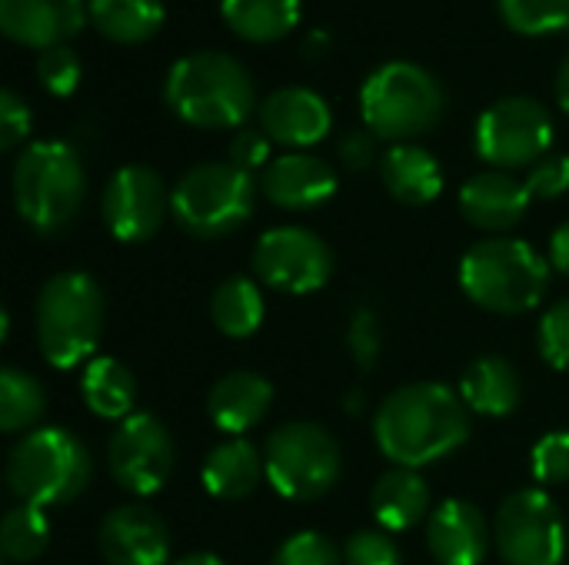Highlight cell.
I'll return each mask as SVG.
<instances>
[{
    "label": "cell",
    "instance_id": "cell-1",
    "mask_svg": "<svg viewBox=\"0 0 569 565\" xmlns=\"http://www.w3.org/2000/svg\"><path fill=\"white\" fill-rule=\"evenodd\" d=\"M373 440L393 466L423 470L470 440V410L443 383H407L380 403Z\"/></svg>",
    "mask_w": 569,
    "mask_h": 565
},
{
    "label": "cell",
    "instance_id": "cell-2",
    "mask_svg": "<svg viewBox=\"0 0 569 565\" xmlns=\"http://www.w3.org/2000/svg\"><path fill=\"white\" fill-rule=\"evenodd\" d=\"M550 276V260L517 236L480 240L460 260V286L470 303L500 316H520L540 306Z\"/></svg>",
    "mask_w": 569,
    "mask_h": 565
},
{
    "label": "cell",
    "instance_id": "cell-3",
    "mask_svg": "<svg viewBox=\"0 0 569 565\" xmlns=\"http://www.w3.org/2000/svg\"><path fill=\"white\" fill-rule=\"evenodd\" d=\"M167 107L193 127H240L253 110V80L247 67L223 50H193L177 57L163 80Z\"/></svg>",
    "mask_w": 569,
    "mask_h": 565
},
{
    "label": "cell",
    "instance_id": "cell-4",
    "mask_svg": "<svg viewBox=\"0 0 569 565\" xmlns=\"http://www.w3.org/2000/svg\"><path fill=\"white\" fill-rule=\"evenodd\" d=\"M37 346L53 370L90 363L103 336V293L80 270L57 273L37 296Z\"/></svg>",
    "mask_w": 569,
    "mask_h": 565
},
{
    "label": "cell",
    "instance_id": "cell-5",
    "mask_svg": "<svg viewBox=\"0 0 569 565\" xmlns=\"http://www.w3.org/2000/svg\"><path fill=\"white\" fill-rule=\"evenodd\" d=\"M93 476L87 446L63 426H40L17 440L7 456L10 493L40 509L73 503Z\"/></svg>",
    "mask_w": 569,
    "mask_h": 565
},
{
    "label": "cell",
    "instance_id": "cell-6",
    "mask_svg": "<svg viewBox=\"0 0 569 565\" xmlns=\"http://www.w3.org/2000/svg\"><path fill=\"white\" fill-rule=\"evenodd\" d=\"M10 190H13L17 216L30 230L43 236L60 233L63 226H70V220L83 203L87 176H83L80 153L63 140L30 143L13 163Z\"/></svg>",
    "mask_w": 569,
    "mask_h": 565
},
{
    "label": "cell",
    "instance_id": "cell-7",
    "mask_svg": "<svg viewBox=\"0 0 569 565\" xmlns=\"http://www.w3.org/2000/svg\"><path fill=\"white\" fill-rule=\"evenodd\" d=\"M447 93L440 80L413 60L380 63L360 87V113L373 137L403 143L440 123Z\"/></svg>",
    "mask_w": 569,
    "mask_h": 565
},
{
    "label": "cell",
    "instance_id": "cell-8",
    "mask_svg": "<svg viewBox=\"0 0 569 565\" xmlns=\"http://www.w3.org/2000/svg\"><path fill=\"white\" fill-rule=\"evenodd\" d=\"M257 203L253 173L230 160L190 167L170 190L173 220L197 240H220L240 230Z\"/></svg>",
    "mask_w": 569,
    "mask_h": 565
},
{
    "label": "cell",
    "instance_id": "cell-9",
    "mask_svg": "<svg viewBox=\"0 0 569 565\" xmlns=\"http://www.w3.org/2000/svg\"><path fill=\"white\" fill-rule=\"evenodd\" d=\"M267 483L293 503L327 496L343 470L340 443L320 423H283L267 436L263 446Z\"/></svg>",
    "mask_w": 569,
    "mask_h": 565
},
{
    "label": "cell",
    "instance_id": "cell-10",
    "mask_svg": "<svg viewBox=\"0 0 569 565\" xmlns=\"http://www.w3.org/2000/svg\"><path fill=\"white\" fill-rule=\"evenodd\" d=\"M553 143V117L550 110L533 97H500L493 100L473 133V147L480 160H487L493 170H520L533 167L550 153Z\"/></svg>",
    "mask_w": 569,
    "mask_h": 565
},
{
    "label": "cell",
    "instance_id": "cell-11",
    "mask_svg": "<svg viewBox=\"0 0 569 565\" xmlns=\"http://www.w3.org/2000/svg\"><path fill=\"white\" fill-rule=\"evenodd\" d=\"M493 543L507 565H560L567 559V526L547 490H517L493 519Z\"/></svg>",
    "mask_w": 569,
    "mask_h": 565
},
{
    "label": "cell",
    "instance_id": "cell-12",
    "mask_svg": "<svg viewBox=\"0 0 569 565\" xmlns=\"http://www.w3.org/2000/svg\"><path fill=\"white\" fill-rule=\"evenodd\" d=\"M253 273L277 293L307 296L333 276V253L307 226H273L253 246Z\"/></svg>",
    "mask_w": 569,
    "mask_h": 565
},
{
    "label": "cell",
    "instance_id": "cell-13",
    "mask_svg": "<svg viewBox=\"0 0 569 565\" xmlns=\"http://www.w3.org/2000/svg\"><path fill=\"white\" fill-rule=\"evenodd\" d=\"M173 440L153 413H133L117 423L107 443V466L120 490L153 496L173 473Z\"/></svg>",
    "mask_w": 569,
    "mask_h": 565
},
{
    "label": "cell",
    "instance_id": "cell-14",
    "mask_svg": "<svg viewBox=\"0 0 569 565\" xmlns=\"http://www.w3.org/2000/svg\"><path fill=\"white\" fill-rule=\"evenodd\" d=\"M170 210V193L157 170L143 163L120 167L103 190V223L120 243L150 240Z\"/></svg>",
    "mask_w": 569,
    "mask_h": 565
},
{
    "label": "cell",
    "instance_id": "cell-15",
    "mask_svg": "<svg viewBox=\"0 0 569 565\" xmlns=\"http://www.w3.org/2000/svg\"><path fill=\"white\" fill-rule=\"evenodd\" d=\"M97 546L107 565H167L170 533L150 506H117L97 529Z\"/></svg>",
    "mask_w": 569,
    "mask_h": 565
},
{
    "label": "cell",
    "instance_id": "cell-16",
    "mask_svg": "<svg viewBox=\"0 0 569 565\" xmlns=\"http://www.w3.org/2000/svg\"><path fill=\"white\" fill-rule=\"evenodd\" d=\"M337 170L313 153H283L270 160L260 173V190L280 210H317L337 193Z\"/></svg>",
    "mask_w": 569,
    "mask_h": 565
},
{
    "label": "cell",
    "instance_id": "cell-17",
    "mask_svg": "<svg viewBox=\"0 0 569 565\" xmlns=\"http://www.w3.org/2000/svg\"><path fill=\"white\" fill-rule=\"evenodd\" d=\"M490 543L487 516L467 500H447L427 519V549L437 565H483Z\"/></svg>",
    "mask_w": 569,
    "mask_h": 565
},
{
    "label": "cell",
    "instance_id": "cell-18",
    "mask_svg": "<svg viewBox=\"0 0 569 565\" xmlns=\"http://www.w3.org/2000/svg\"><path fill=\"white\" fill-rule=\"evenodd\" d=\"M330 103L310 87H280L260 103V127L280 147H313L330 133Z\"/></svg>",
    "mask_w": 569,
    "mask_h": 565
},
{
    "label": "cell",
    "instance_id": "cell-19",
    "mask_svg": "<svg viewBox=\"0 0 569 565\" xmlns=\"http://www.w3.org/2000/svg\"><path fill=\"white\" fill-rule=\"evenodd\" d=\"M530 190L510 170H480L460 186V213L467 223L503 233L513 230L530 210Z\"/></svg>",
    "mask_w": 569,
    "mask_h": 565
},
{
    "label": "cell",
    "instance_id": "cell-20",
    "mask_svg": "<svg viewBox=\"0 0 569 565\" xmlns=\"http://www.w3.org/2000/svg\"><path fill=\"white\" fill-rule=\"evenodd\" d=\"M83 0H0V30L23 47H57L87 20Z\"/></svg>",
    "mask_w": 569,
    "mask_h": 565
},
{
    "label": "cell",
    "instance_id": "cell-21",
    "mask_svg": "<svg viewBox=\"0 0 569 565\" xmlns=\"http://www.w3.org/2000/svg\"><path fill=\"white\" fill-rule=\"evenodd\" d=\"M270 403H273V386L260 373L240 370V373H227L213 383V390L207 396V416L220 433L237 440L267 420Z\"/></svg>",
    "mask_w": 569,
    "mask_h": 565
},
{
    "label": "cell",
    "instance_id": "cell-22",
    "mask_svg": "<svg viewBox=\"0 0 569 565\" xmlns=\"http://www.w3.org/2000/svg\"><path fill=\"white\" fill-rule=\"evenodd\" d=\"M380 180L403 206H427L443 193L440 160L417 143H393L380 157Z\"/></svg>",
    "mask_w": 569,
    "mask_h": 565
},
{
    "label": "cell",
    "instance_id": "cell-23",
    "mask_svg": "<svg viewBox=\"0 0 569 565\" xmlns=\"http://www.w3.org/2000/svg\"><path fill=\"white\" fill-rule=\"evenodd\" d=\"M460 400L470 413L500 420L510 416L523 400V383L503 356H480L460 376Z\"/></svg>",
    "mask_w": 569,
    "mask_h": 565
},
{
    "label": "cell",
    "instance_id": "cell-24",
    "mask_svg": "<svg viewBox=\"0 0 569 565\" xmlns=\"http://www.w3.org/2000/svg\"><path fill=\"white\" fill-rule=\"evenodd\" d=\"M370 509L380 529L387 533H407L427 519L430 509V486L420 476V470L393 466L380 476V483L370 493Z\"/></svg>",
    "mask_w": 569,
    "mask_h": 565
},
{
    "label": "cell",
    "instance_id": "cell-25",
    "mask_svg": "<svg viewBox=\"0 0 569 565\" xmlns=\"http://www.w3.org/2000/svg\"><path fill=\"white\" fill-rule=\"evenodd\" d=\"M263 476H267L263 453L243 436L213 446L200 470L203 490L217 500H243L260 486Z\"/></svg>",
    "mask_w": 569,
    "mask_h": 565
},
{
    "label": "cell",
    "instance_id": "cell-26",
    "mask_svg": "<svg viewBox=\"0 0 569 565\" xmlns=\"http://www.w3.org/2000/svg\"><path fill=\"white\" fill-rule=\"evenodd\" d=\"M80 396L93 416L123 423L137 406V380L120 360L93 356L80 376Z\"/></svg>",
    "mask_w": 569,
    "mask_h": 565
},
{
    "label": "cell",
    "instance_id": "cell-27",
    "mask_svg": "<svg viewBox=\"0 0 569 565\" xmlns=\"http://www.w3.org/2000/svg\"><path fill=\"white\" fill-rule=\"evenodd\" d=\"M210 316L217 330L230 340H247L263 326L267 300L260 283L250 276H227L210 296Z\"/></svg>",
    "mask_w": 569,
    "mask_h": 565
},
{
    "label": "cell",
    "instance_id": "cell-28",
    "mask_svg": "<svg viewBox=\"0 0 569 565\" xmlns=\"http://www.w3.org/2000/svg\"><path fill=\"white\" fill-rule=\"evenodd\" d=\"M93 27L117 43H143L163 23V0H90Z\"/></svg>",
    "mask_w": 569,
    "mask_h": 565
},
{
    "label": "cell",
    "instance_id": "cell-29",
    "mask_svg": "<svg viewBox=\"0 0 569 565\" xmlns=\"http://www.w3.org/2000/svg\"><path fill=\"white\" fill-rule=\"evenodd\" d=\"M220 13L227 27L243 40L270 43L293 30L300 0H220Z\"/></svg>",
    "mask_w": 569,
    "mask_h": 565
},
{
    "label": "cell",
    "instance_id": "cell-30",
    "mask_svg": "<svg viewBox=\"0 0 569 565\" xmlns=\"http://www.w3.org/2000/svg\"><path fill=\"white\" fill-rule=\"evenodd\" d=\"M47 410V393L43 386L17 370V366H3L0 370V430L3 433H20L30 430Z\"/></svg>",
    "mask_w": 569,
    "mask_h": 565
},
{
    "label": "cell",
    "instance_id": "cell-31",
    "mask_svg": "<svg viewBox=\"0 0 569 565\" xmlns=\"http://www.w3.org/2000/svg\"><path fill=\"white\" fill-rule=\"evenodd\" d=\"M47 543H50V519L40 506L17 503L13 509H7L0 523V553L10 563H30L43 556Z\"/></svg>",
    "mask_w": 569,
    "mask_h": 565
},
{
    "label": "cell",
    "instance_id": "cell-32",
    "mask_svg": "<svg viewBox=\"0 0 569 565\" xmlns=\"http://www.w3.org/2000/svg\"><path fill=\"white\" fill-rule=\"evenodd\" d=\"M500 17L517 33H553L569 27V0H497Z\"/></svg>",
    "mask_w": 569,
    "mask_h": 565
},
{
    "label": "cell",
    "instance_id": "cell-33",
    "mask_svg": "<svg viewBox=\"0 0 569 565\" xmlns=\"http://www.w3.org/2000/svg\"><path fill=\"white\" fill-rule=\"evenodd\" d=\"M530 473L543 486L569 483V430H553L540 436L530 450Z\"/></svg>",
    "mask_w": 569,
    "mask_h": 565
},
{
    "label": "cell",
    "instance_id": "cell-34",
    "mask_svg": "<svg viewBox=\"0 0 569 565\" xmlns=\"http://www.w3.org/2000/svg\"><path fill=\"white\" fill-rule=\"evenodd\" d=\"M270 565H347L343 563V549H337L323 533L303 529L293 533L290 539L280 543V549L273 553Z\"/></svg>",
    "mask_w": 569,
    "mask_h": 565
},
{
    "label": "cell",
    "instance_id": "cell-35",
    "mask_svg": "<svg viewBox=\"0 0 569 565\" xmlns=\"http://www.w3.org/2000/svg\"><path fill=\"white\" fill-rule=\"evenodd\" d=\"M80 73H83L80 57H77V50L67 47V43L47 47V50H40V57H37V77H40V83H43L53 97L73 93L77 83H80Z\"/></svg>",
    "mask_w": 569,
    "mask_h": 565
},
{
    "label": "cell",
    "instance_id": "cell-36",
    "mask_svg": "<svg viewBox=\"0 0 569 565\" xmlns=\"http://www.w3.org/2000/svg\"><path fill=\"white\" fill-rule=\"evenodd\" d=\"M537 346L550 370L569 373V300L553 303L543 313V320L537 326Z\"/></svg>",
    "mask_w": 569,
    "mask_h": 565
},
{
    "label": "cell",
    "instance_id": "cell-37",
    "mask_svg": "<svg viewBox=\"0 0 569 565\" xmlns=\"http://www.w3.org/2000/svg\"><path fill=\"white\" fill-rule=\"evenodd\" d=\"M347 565H400V546L387 529H357L343 546Z\"/></svg>",
    "mask_w": 569,
    "mask_h": 565
},
{
    "label": "cell",
    "instance_id": "cell-38",
    "mask_svg": "<svg viewBox=\"0 0 569 565\" xmlns=\"http://www.w3.org/2000/svg\"><path fill=\"white\" fill-rule=\"evenodd\" d=\"M347 346H350V356L360 370L377 366L380 346H383V330H380V316L370 306L353 310L350 326H347Z\"/></svg>",
    "mask_w": 569,
    "mask_h": 565
},
{
    "label": "cell",
    "instance_id": "cell-39",
    "mask_svg": "<svg viewBox=\"0 0 569 565\" xmlns=\"http://www.w3.org/2000/svg\"><path fill=\"white\" fill-rule=\"evenodd\" d=\"M527 190L537 200H557L569 190V153H547L527 173Z\"/></svg>",
    "mask_w": 569,
    "mask_h": 565
},
{
    "label": "cell",
    "instance_id": "cell-40",
    "mask_svg": "<svg viewBox=\"0 0 569 565\" xmlns=\"http://www.w3.org/2000/svg\"><path fill=\"white\" fill-rule=\"evenodd\" d=\"M30 130V107L17 90H0V150H13Z\"/></svg>",
    "mask_w": 569,
    "mask_h": 565
},
{
    "label": "cell",
    "instance_id": "cell-41",
    "mask_svg": "<svg viewBox=\"0 0 569 565\" xmlns=\"http://www.w3.org/2000/svg\"><path fill=\"white\" fill-rule=\"evenodd\" d=\"M230 163L240 170H260L270 163V137L263 130H237L230 140Z\"/></svg>",
    "mask_w": 569,
    "mask_h": 565
},
{
    "label": "cell",
    "instance_id": "cell-42",
    "mask_svg": "<svg viewBox=\"0 0 569 565\" xmlns=\"http://www.w3.org/2000/svg\"><path fill=\"white\" fill-rule=\"evenodd\" d=\"M377 157V147H373V133L370 130H353L340 140V160L350 167V170H367Z\"/></svg>",
    "mask_w": 569,
    "mask_h": 565
},
{
    "label": "cell",
    "instance_id": "cell-43",
    "mask_svg": "<svg viewBox=\"0 0 569 565\" xmlns=\"http://www.w3.org/2000/svg\"><path fill=\"white\" fill-rule=\"evenodd\" d=\"M547 260H550V266H553L557 273H567L569 276V220L567 223H560V226L553 230Z\"/></svg>",
    "mask_w": 569,
    "mask_h": 565
},
{
    "label": "cell",
    "instance_id": "cell-44",
    "mask_svg": "<svg viewBox=\"0 0 569 565\" xmlns=\"http://www.w3.org/2000/svg\"><path fill=\"white\" fill-rule=\"evenodd\" d=\"M557 100H560V107L569 113V50L567 57L560 60V70H557Z\"/></svg>",
    "mask_w": 569,
    "mask_h": 565
},
{
    "label": "cell",
    "instance_id": "cell-45",
    "mask_svg": "<svg viewBox=\"0 0 569 565\" xmlns=\"http://www.w3.org/2000/svg\"><path fill=\"white\" fill-rule=\"evenodd\" d=\"M173 565H227L220 556H213V553H187L183 559H177Z\"/></svg>",
    "mask_w": 569,
    "mask_h": 565
}]
</instances>
